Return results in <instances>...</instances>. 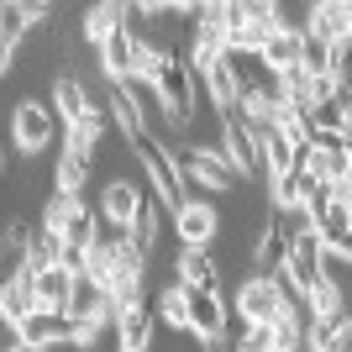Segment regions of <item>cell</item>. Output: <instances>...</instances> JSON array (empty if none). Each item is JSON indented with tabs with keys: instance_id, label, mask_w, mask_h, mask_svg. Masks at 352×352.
<instances>
[{
	"instance_id": "cell-27",
	"label": "cell",
	"mask_w": 352,
	"mask_h": 352,
	"mask_svg": "<svg viewBox=\"0 0 352 352\" xmlns=\"http://www.w3.org/2000/svg\"><path fill=\"white\" fill-rule=\"evenodd\" d=\"M274 352H305V321L284 310L279 321H274Z\"/></svg>"
},
{
	"instance_id": "cell-9",
	"label": "cell",
	"mask_w": 352,
	"mask_h": 352,
	"mask_svg": "<svg viewBox=\"0 0 352 352\" xmlns=\"http://www.w3.org/2000/svg\"><path fill=\"white\" fill-rule=\"evenodd\" d=\"M236 316H242V326H252V321H279V316H284L279 284L263 279V274H248L242 289H236Z\"/></svg>"
},
{
	"instance_id": "cell-30",
	"label": "cell",
	"mask_w": 352,
	"mask_h": 352,
	"mask_svg": "<svg viewBox=\"0 0 352 352\" xmlns=\"http://www.w3.org/2000/svg\"><path fill=\"white\" fill-rule=\"evenodd\" d=\"M6 352H32V347H21V342H16V347H6Z\"/></svg>"
},
{
	"instance_id": "cell-31",
	"label": "cell",
	"mask_w": 352,
	"mask_h": 352,
	"mask_svg": "<svg viewBox=\"0 0 352 352\" xmlns=\"http://www.w3.org/2000/svg\"><path fill=\"white\" fill-rule=\"evenodd\" d=\"M347 184H352V179H347Z\"/></svg>"
},
{
	"instance_id": "cell-13",
	"label": "cell",
	"mask_w": 352,
	"mask_h": 352,
	"mask_svg": "<svg viewBox=\"0 0 352 352\" xmlns=\"http://www.w3.org/2000/svg\"><path fill=\"white\" fill-rule=\"evenodd\" d=\"M47 105H53V116H58L63 126H79V121H85V111H89L85 79H79V74H69V69H58V74H53V85H47Z\"/></svg>"
},
{
	"instance_id": "cell-12",
	"label": "cell",
	"mask_w": 352,
	"mask_h": 352,
	"mask_svg": "<svg viewBox=\"0 0 352 352\" xmlns=\"http://www.w3.org/2000/svg\"><path fill=\"white\" fill-rule=\"evenodd\" d=\"M132 58H137V37H132V27L111 32V37L95 47V63H100V79H105V85H126V79H132Z\"/></svg>"
},
{
	"instance_id": "cell-1",
	"label": "cell",
	"mask_w": 352,
	"mask_h": 352,
	"mask_svg": "<svg viewBox=\"0 0 352 352\" xmlns=\"http://www.w3.org/2000/svg\"><path fill=\"white\" fill-rule=\"evenodd\" d=\"M153 100H158V111H163L168 137L184 142L190 121L200 116V79H195V69H190V53H168V58H163L158 79H153Z\"/></svg>"
},
{
	"instance_id": "cell-17",
	"label": "cell",
	"mask_w": 352,
	"mask_h": 352,
	"mask_svg": "<svg viewBox=\"0 0 352 352\" xmlns=\"http://www.w3.org/2000/svg\"><path fill=\"white\" fill-rule=\"evenodd\" d=\"M121 236H126V248H137L147 263H153V248H158V236H163V232H158V195H153V190L142 195V206H137L132 226H126Z\"/></svg>"
},
{
	"instance_id": "cell-3",
	"label": "cell",
	"mask_w": 352,
	"mask_h": 352,
	"mask_svg": "<svg viewBox=\"0 0 352 352\" xmlns=\"http://www.w3.org/2000/svg\"><path fill=\"white\" fill-rule=\"evenodd\" d=\"M63 121L53 116V105L43 100V95H21V100L11 105V142L21 158H43L47 147H53V137H58Z\"/></svg>"
},
{
	"instance_id": "cell-26",
	"label": "cell",
	"mask_w": 352,
	"mask_h": 352,
	"mask_svg": "<svg viewBox=\"0 0 352 352\" xmlns=\"http://www.w3.org/2000/svg\"><path fill=\"white\" fill-rule=\"evenodd\" d=\"M300 69L305 74H331V43L305 32V43H300Z\"/></svg>"
},
{
	"instance_id": "cell-4",
	"label": "cell",
	"mask_w": 352,
	"mask_h": 352,
	"mask_svg": "<svg viewBox=\"0 0 352 352\" xmlns=\"http://www.w3.org/2000/svg\"><path fill=\"white\" fill-rule=\"evenodd\" d=\"M174 163H179V174L190 179V184H200V190L210 195H236L242 190V179L232 174V163H226V153L221 147H174Z\"/></svg>"
},
{
	"instance_id": "cell-10",
	"label": "cell",
	"mask_w": 352,
	"mask_h": 352,
	"mask_svg": "<svg viewBox=\"0 0 352 352\" xmlns=\"http://www.w3.org/2000/svg\"><path fill=\"white\" fill-rule=\"evenodd\" d=\"M142 195H147V179L137 184V179H111L100 190V221L105 226H116V232H126L137 216V206H142Z\"/></svg>"
},
{
	"instance_id": "cell-7",
	"label": "cell",
	"mask_w": 352,
	"mask_h": 352,
	"mask_svg": "<svg viewBox=\"0 0 352 352\" xmlns=\"http://www.w3.org/2000/svg\"><path fill=\"white\" fill-rule=\"evenodd\" d=\"M184 294V316H190V337L206 347V342H221L226 337V300L210 289H190V284H179Z\"/></svg>"
},
{
	"instance_id": "cell-20",
	"label": "cell",
	"mask_w": 352,
	"mask_h": 352,
	"mask_svg": "<svg viewBox=\"0 0 352 352\" xmlns=\"http://www.w3.org/2000/svg\"><path fill=\"white\" fill-rule=\"evenodd\" d=\"M300 43H305V32H289V27L268 32V43H263V53H258V63H263L268 74L300 69Z\"/></svg>"
},
{
	"instance_id": "cell-2",
	"label": "cell",
	"mask_w": 352,
	"mask_h": 352,
	"mask_svg": "<svg viewBox=\"0 0 352 352\" xmlns=\"http://www.w3.org/2000/svg\"><path fill=\"white\" fill-rule=\"evenodd\" d=\"M132 158H137V168H142V179H147V190L158 195V206L174 216L184 200H190V179L179 174V163H174V142H168V132H142L132 142Z\"/></svg>"
},
{
	"instance_id": "cell-18",
	"label": "cell",
	"mask_w": 352,
	"mask_h": 352,
	"mask_svg": "<svg viewBox=\"0 0 352 352\" xmlns=\"http://www.w3.org/2000/svg\"><path fill=\"white\" fill-rule=\"evenodd\" d=\"M32 310H37L32 274H27V279H6V284H0V326H6V331H16V326L32 316Z\"/></svg>"
},
{
	"instance_id": "cell-19",
	"label": "cell",
	"mask_w": 352,
	"mask_h": 352,
	"mask_svg": "<svg viewBox=\"0 0 352 352\" xmlns=\"http://www.w3.org/2000/svg\"><path fill=\"white\" fill-rule=\"evenodd\" d=\"M32 289H37V310H69V294H74V274L63 263L43 268V274H32Z\"/></svg>"
},
{
	"instance_id": "cell-22",
	"label": "cell",
	"mask_w": 352,
	"mask_h": 352,
	"mask_svg": "<svg viewBox=\"0 0 352 352\" xmlns=\"http://www.w3.org/2000/svg\"><path fill=\"white\" fill-rule=\"evenodd\" d=\"M95 174V163L74 158V153H58L53 158V195H69V200H85V184Z\"/></svg>"
},
{
	"instance_id": "cell-16",
	"label": "cell",
	"mask_w": 352,
	"mask_h": 352,
	"mask_svg": "<svg viewBox=\"0 0 352 352\" xmlns=\"http://www.w3.org/2000/svg\"><path fill=\"white\" fill-rule=\"evenodd\" d=\"M200 85H206V95H210V105H216V116H232L236 111V100H242V89H236V74H232V58H221V63H210L206 74H195Z\"/></svg>"
},
{
	"instance_id": "cell-21",
	"label": "cell",
	"mask_w": 352,
	"mask_h": 352,
	"mask_svg": "<svg viewBox=\"0 0 352 352\" xmlns=\"http://www.w3.org/2000/svg\"><path fill=\"white\" fill-rule=\"evenodd\" d=\"M126 27V6H116V0H100V6H89L85 21H79V37H85L89 47H100L111 32Z\"/></svg>"
},
{
	"instance_id": "cell-14",
	"label": "cell",
	"mask_w": 352,
	"mask_h": 352,
	"mask_svg": "<svg viewBox=\"0 0 352 352\" xmlns=\"http://www.w3.org/2000/svg\"><path fill=\"white\" fill-rule=\"evenodd\" d=\"M305 32L326 37V43H347L352 27H347V0H316L305 11Z\"/></svg>"
},
{
	"instance_id": "cell-28",
	"label": "cell",
	"mask_w": 352,
	"mask_h": 352,
	"mask_svg": "<svg viewBox=\"0 0 352 352\" xmlns=\"http://www.w3.org/2000/svg\"><path fill=\"white\" fill-rule=\"evenodd\" d=\"M236 352H274V321H252L236 331Z\"/></svg>"
},
{
	"instance_id": "cell-15",
	"label": "cell",
	"mask_w": 352,
	"mask_h": 352,
	"mask_svg": "<svg viewBox=\"0 0 352 352\" xmlns=\"http://www.w3.org/2000/svg\"><path fill=\"white\" fill-rule=\"evenodd\" d=\"M153 331H158V316L147 305L116 316V352H153Z\"/></svg>"
},
{
	"instance_id": "cell-5",
	"label": "cell",
	"mask_w": 352,
	"mask_h": 352,
	"mask_svg": "<svg viewBox=\"0 0 352 352\" xmlns=\"http://www.w3.org/2000/svg\"><path fill=\"white\" fill-rule=\"evenodd\" d=\"M168 221H174L179 248H210V242H221V206L206 200V195H190Z\"/></svg>"
},
{
	"instance_id": "cell-8",
	"label": "cell",
	"mask_w": 352,
	"mask_h": 352,
	"mask_svg": "<svg viewBox=\"0 0 352 352\" xmlns=\"http://www.w3.org/2000/svg\"><path fill=\"white\" fill-rule=\"evenodd\" d=\"M16 342L32 352H58V347H74V321L58 316V310H32L27 321L16 326Z\"/></svg>"
},
{
	"instance_id": "cell-29",
	"label": "cell",
	"mask_w": 352,
	"mask_h": 352,
	"mask_svg": "<svg viewBox=\"0 0 352 352\" xmlns=\"http://www.w3.org/2000/svg\"><path fill=\"white\" fill-rule=\"evenodd\" d=\"M6 168H11V158H6V147H0V174H6Z\"/></svg>"
},
{
	"instance_id": "cell-25",
	"label": "cell",
	"mask_w": 352,
	"mask_h": 352,
	"mask_svg": "<svg viewBox=\"0 0 352 352\" xmlns=\"http://www.w3.org/2000/svg\"><path fill=\"white\" fill-rule=\"evenodd\" d=\"M305 310H310V321H331V316H342V294L331 289L326 279H316L305 289Z\"/></svg>"
},
{
	"instance_id": "cell-23",
	"label": "cell",
	"mask_w": 352,
	"mask_h": 352,
	"mask_svg": "<svg viewBox=\"0 0 352 352\" xmlns=\"http://www.w3.org/2000/svg\"><path fill=\"white\" fill-rule=\"evenodd\" d=\"M100 310H105V289H100L95 279H85V274H79V279H74V294H69V310H63V316L79 326V321H95Z\"/></svg>"
},
{
	"instance_id": "cell-6",
	"label": "cell",
	"mask_w": 352,
	"mask_h": 352,
	"mask_svg": "<svg viewBox=\"0 0 352 352\" xmlns=\"http://www.w3.org/2000/svg\"><path fill=\"white\" fill-rule=\"evenodd\" d=\"M221 153H226V163H232V174L248 184V179H263L268 184V174H263V153H258V142H252V132L242 126V116H221Z\"/></svg>"
},
{
	"instance_id": "cell-11",
	"label": "cell",
	"mask_w": 352,
	"mask_h": 352,
	"mask_svg": "<svg viewBox=\"0 0 352 352\" xmlns=\"http://www.w3.org/2000/svg\"><path fill=\"white\" fill-rule=\"evenodd\" d=\"M174 279L190 289H210L221 294V258L210 248H179L174 252Z\"/></svg>"
},
{
	"instance_id": "cell-24",
	"label": "cell",
	"mask_w": 352,
	"mask_h": 352,
	"mask_svg": "<svg viewBox=\"0 0 352 352\" xmlns=\"http://www.w3.org/2000/svg\"><path fill=\"white\" fill-rule=\"evenodd\" d=\"M153 316H158V326H168V331H179V337L190 331V316H184V294H179V284H168V289L158 294V310H153Z\"/></svg>"
}]
</instances>
